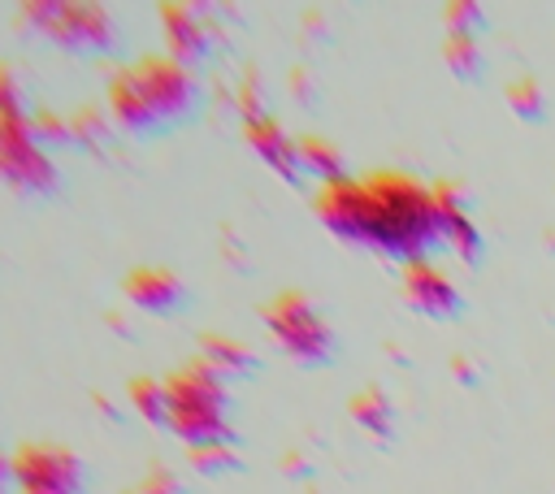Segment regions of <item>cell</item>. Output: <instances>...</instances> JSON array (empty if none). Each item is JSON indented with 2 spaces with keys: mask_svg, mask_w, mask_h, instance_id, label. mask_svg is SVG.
Listing matches in <instances>:
<instances>
[{
  "mask_svg": "<svg viewBox=\"0 0 555 494\" xmlns=\"http://www.w3.org/2000/svg\"><path fill=\"white\" fill-rule=\"evenodd\" d=\"M434 195H438V212H442V243H447L460 260H477V256H481V230H477V221L468 217V204H464L460 186L434 182Z\"/></svg>",
  "mask_w": 555,
  "mask_h": 494,
  "instance_id": "obj_12",
  "label": "cell"
},
{
  "mask_svg": "<svg viewBox=\"0 0 555 494\" xmlns=\"http://www.w3.org/2000/svg\"><path fill=\"white\" fill-rule=\"evenodd\" d=\"M104 139H108V121H104V113H100V108L82 104V108H74V113H69V143L104 147Z\"/></svg>",
  "mask_w": 555,
  "mask_h": 494,
  "instance_id": "obj_17",
  "label": "cell"
},
{
  "mask_svg": "<svg viewBox=\"0 0 555 494\" xmlns=\"http://www.w3.org/2000/svg\"><path fill=\"white\" fill-rule=\"evenodd\" d=\"M264 325L273 334V342L299 360V364H321L334 355V329L330 321L321 316V308L299 295V290H282L264 303Z\"/></svg>",
  "mask_w": 555,
  "mask_h": 494,
  "instance_id": "obj_5",
  "label": "cell"
},
{
  "mask_svg": "<svg viewBox=\"0 0 555 494\" xmlns=\"http://www.w3.org/2000/svg\"><path fill=\"white\" fill-rule=\"evenodd\" d=\"M30 126H35V139L48 147V143H69V117L61 113H48V108H35L30 113Z\"/></svg>",
  "mask_w": 555,
  "mask_h": 494,
  "instance_id": "obj_21",
  "label": "cell"
},
{
  "mask_svg": "<svg viewBox=\"0 0 555 494\" xmlns=\"http://www.w3.org/2000/svg\"><path fill=\"white\" fill-rule=\"evenodd\" d=\"M126 494H182V481L169 468H147V477Z\"/></svg>",
  "mask_w": 555,
  "mask_h": 494,
  "instance_id": "obj_22",
  "label": "cell"
},
{
  "mask_svg": "<svg viewBox=\"0 0 555 494\" xmlns=\"http://www.w3.org/2000/svg\"><path fill=\"white\" fill-rule=\"evenodd\" d=\"M169 394V425L186 446L199 442H221L230 438V394L225 377H217L204 360H191L165 377Z\"/></svg>",
  "mask_w": 555,
  "mask_h": 494,
  "instance_id": "obj_3",
  "label": "cell"
},
{
  "mask_svg": "<svg viewBox=\"0 0 555 494\" xmlns=\"http://www.w3.org/2000/svg\"><path fill=\"white\" fill-rule=\"evenodd\" d=\"M477 17H481V4H468V0L447 4V35H473Z\"/></svg>",
  "mask_w": 555,
  "mask_h": 494,
  "instance_id": "obj_23",
  "label": "cell"
},
{
  "mask_svg": "<svg viewBox=\"0 0 555 494\" xmlns=\"http://www.w3.org/2000/svg\"><path fill=\"white\" fill-rule=\"evenodd\" d=\"M0 182L26 195H48L56 186L52 156L35 139L30 113H0Z\"/></svg>",
  "mask_w": 555,
  "mask_h": 494,
  "instance_id": "obj_6",
  "label": "cell"
},
{
  "mask_svg": "<svg viewBox=\"0 0 555 494\" xmlns=\"http://www.w3.org/2000/svg\"><path fill=\"white\" fill-rule=\"evenodd\" d=\"M442 61H447V65H451L460 78L477 74V65H481L477 35H447V43H442Z\"/></svg>",
  "mask_w": 555,
  "mask_h": 494,
  "instance_id": "obj_18",
  "label": "cell"
},
{
  "mask_svg": "<svg viewBox=\"0 0 555 494\" xmlns=\"http://www.w3.org/2000/svg\"><path fill=\"white\" fill-rule=\"evenodd\" d=\"M121 290H126V299H130L134 308H143V312H178V303L186 299L182 277H178L173 269H160V264H139V269H130L126 282H121Z\"/></svg>",
  "mask_w": 555,
  "mask_h": 494,
  "instance_id": "obj_11",
  "label": "cell"
},
{
  "mask_svg": "<svg viewBox=\"0 0 555 494\" xmlns=\"http://www.w3.org/2000/svg\"><path fill=\"white\" fill-rule=\"evenodd\" d=\"M291 91H299L304 100L312 95V82H308V74H304V69H295V74H291Z\"/></svg>",
  "mask_w": 555,
  "mask_h": 494,
  "instance_id": "obj_26",
  "label": "cell"
},
{
  "mask_svg": "<svg viewBox=\"0 0 555 494\" xmlns=\"http://www.w3.org/2000/svg\"><path fill=\"white\" fill-rule=\"evenodd\" d=\"M108 117L126 130H152L165 121H178L195 108L199 100V82L191 74V65L165 56H139L130 65H121L108 78Z\"/></svg>",
  "mask_w": 555,
  "mask_h": 494,
  "instance_id": "obj_2",
  "label": "cell"
},
{
  "mask_svg": "<svg viewBox=\"0 0 555 494\" xmlns=\"http://www.w3.org/2000/svg\"><path fill=\"white\" fill-rule=\"evenodd\" d=\"M186 459L195 472H225L234 468V451H230V438L221 442H199V446H186Z\"/></svg>",
  "mask_w": 555,
  "mask_h": 494,
  "instance_id": "obj_19",
  "label": "cell"
},
{
  "mask_svg": "<svg viewBox=\"0 0 555 494\" xmlns=\"http://www.w3.org/2000/svg\"><path fill=\"white\" fill-rule=\"evenodd\" d=\"M0 113H26V100H22V82L9 65H0Z\"/></svg>",
  "mask_w": 555,
  "mask_h": 494,
  "instance_id": "obj_24",
  "label": "cell"
},
{
  "mask_svg": "<svg viewBox=\"0 0 555 494\" xmlns=\"http://www.w3.org/2000/svg\"><path fill=\"white\" fill-rule=\"evenodd\" d=\"M312 208H317V221L343 243L395 256L403 264L429 256L442 243V212H438L434 186L399 169L325 182Z\"/></svg>",
  "mask_w": 555,
  "mask_h": 494,
  "instance_id": "obj_1",
  "label": "cell"
},
{
  "mask_svg": "<svg viewBox=\"0 0 555 494\" xmlns=\"http://www.w3.org/2000/svg\"><path fill=\"white\" fill-rule=\"evenodd\" d=\"M507 108L516 113V117H525V121H533V117H542V87L533 82V78H516V82H507Z\"/></svg>",
  "mask_w": 555,
  "mask_h": 494,
  "instance_id": "obj_20",
  "label": "cell"
},
{
  "mask_svg": "<svg viewBox=\"0 0 555 494\" xmlns=\"http://www.w3.org/2000/svg\"><path fill=\"white\" fill-rule=\"evenodd\" d=\"M347 407H351V420H356L364 433H373V438H390V429H395V407H390V399H386L377 386L356 390Z\"/></svg>",
  "mask_w": 555,
  "mask_h": 494,
  "instance_id": "obj_15",
  "label": "cell"
},
{
  "mask_svg": "<svg viewBox=\"0 0 555 494\" xmlns=\"http://www.w3.org/2000/svg\"><path fill=\"white\" fill-rule=\"evenodd\" d=\"M199 360L217 373V377H243L256 368V355L247 351V342L230 338V334H199Z\"/></svg>",
  "mask_w": 555,
  "mask_h": 494,
  "instance_id": "obj_13",
  "label": "cell"
},
{
  "mask_svg": "<svg viewBox=\"0 0 555 494\" xmlns=\"http://www.w3.org/2000/svg\"><path fill=\"white\" fill-rule=\"evenodd\" d=\"M299 173H317L325 186V182L347 178V165H343V152L325 143L321 134H299Z\"/></svg>",
  "mask_w": 555,
  "mask_h": 494,
  "instance_id": "obj_14",
  "label": "cell"
},
{
  "mask_svg": "<svg viewBox=\"0 0 555 494\" xmlns=\"http://www.w3.org/2000/svg\"><path fill=\"white\" fill-rule=\"evenodd\" d=\"M130 407L147 420V425H169V394H165V377H134L130 381Z\"/></svg>",
  "mask_w": 555,
  "mask_h": 494,
  "instance_id": "obj_16",
  "label": "cell"
},
{
  "mask_svg": "<svg viewBox=\"0 0 555 494\" xmlns=\"http://www.w3.org/2000/svg\"><path fill=\"white\" fill-rule=\"evenodd\" d=\"M403 299H408L421 316H455V312H460V286H455L451 273H447L442 264H434L429 256L403 264Z\"/></svg>",
  "mask_w": 555,
  "mask_h": 494,
  "instance_id": "obj_8",
  "label": "cell"
},
{
  "mask_svg": "<svg viewBox=\"0 0 555 494\" xmlns=\"http://www.w3.org/2000/svg\"><path fill=\"white\" fill-rule=\"evenodd\" d=\"M243 139L278 178H286V182L299 178V139L286 134V126L278 117H269V113L243 117Z\"/></svg>",
  "mask_w": 555,
  "mask_h": 494,
  "instance_id": "obj_9",
  "label": "cell"
},
{
  "mask_svg": "<svg viewBox=\"0 0 555 494\" xmlns=\"http://www.w3.org/2000/svg\"><path fill=\"white\" fill-rule=\"evenodd\" d=\"M13 490V459L0 451V494H9Z\"/></svg>",
  "mask_w": 555,
  "mask_h": 494,
  "instance_id": "obj_25",
  "label": "cell"
},
{
  "mask_svg": "<svg viewBox=\"0 0 555 494\" xmlns=\"http://www.w3.org/2000/svg\"><path fill=\"white\" fill-rule=\"evenodd\" d=\"M17 17L43 35L56 39L61 48L74 52H104L117 39V22L104 4H82V0H30L17 9Z\"/></svg>",
  "mask_w": 555,
  "mask_h": 494,
  "instance_id": "obj_4",
  "label": "cell"
},
{
  "mask_svg": "<svg viewBox=\"0 0 555 494\" xmlns=\"http://www.w3.org/2000/svg\"><path fill=\"white\" fill-rule=\"evenodd\" d=\"M9 459L13 494H82V464L61 442H22Z\"/></svg>",
  "mask_w": 555,
  "mask_h": 494,
  "instance_id": "obj_7",
  "label": "cell"
},
{
  "mask_svg": "<svg viewBox=\"0 0 555 494\" xmlns=\"http://www.w3.org/2000/svg\"><path fill=\"white\" fill-rule=\"evenodd\" d=\"M160 26H165V48H169V56L182 61V65L199 61V56L212 48V30H217V26L204 22V13L191 9V4H160Z\"/></svg>",
  "mask_w": 555,
  "mask_h": 494,
  "instance_id": "obj_10",
  "label": "cell"
}]
</instances>
